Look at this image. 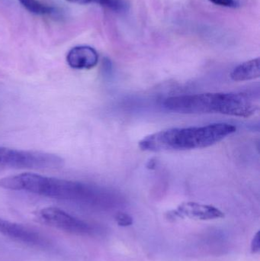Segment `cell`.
I'll list each match as a JSON object with an SVG mask.
<instances>
[{
    "label": "cell",
    "instance_id": "10",
    "mask_svg": "<svg viewBox=\"0 0 260 261\" xmlns=\"http://www.w3.org/2000/svg\"><path fill=\"white\" fill-rule=\"evenodd\" d=\"M70 3L80 5H98L112 12L122 13L128 9L126 0H65Z\"/></svg>",
    "mask_w": 260,
    "mask_h": 261
},
{
    "label": "cell",
    "instance_id": "3",
    "mask_svg": "<svg viewBox=\"0 0 260 261\" xmlns=\"http://www.w3.org/2000/svg\"><path fill=\"white\" fill-rule=\"evenodd\" d=\"M168 111L180 114H222L248 118L257 111L258 106L244 93H209L180 95L165 99Z\"/></svg>",
    "mask_w": 260,
    "mask_h": 261
},
{
    "label": "cell",
    "instance_id": "11",
    "mask_svg": "<svg viewBox=\"0 0 260 261\" xmlns=\"http://www.w3.org/2000/svg\"><path fill=\"white\" fill-rule=\"evenodd\" d=\"M21 6L32 14L38 15H58L57 9L41 3L39 0H18Z\"/></svg>",
    "mask_w": 260,
    "mask_h": 261
},
{
    "label": "cell",
    "instance_id": "7",
    "mask_svg": "<svg viewBox=\"0 0 260 261\" xmlns=\"http://www.w3.org/2000/svg\"><path fill=\"white\" fill-rule=\"evenodd\" d=\"M224 217V213L219 208L213 205L194 202H183L179 205L177 210L169 212L166 214V218L169 221H176L185 218L195 220L207 221L222 219Z\"/></svg>",
    "mask_w": 260,
    "mask_h": 261
},
{
    "label": "cell",
    "instance_id": "13",
    "mask_svg": "<svg viewBox=\"0 0 260 261\" xmlns=\"http://www.w3.org/2000/svg\"><path fill=\"white\" fill-rule=\"evenodd\" d=\"M210 3L216 6H222L227 8H237L238 6L236 0H209Z\"/></svg>",
    "mask_w": 260,
    "mask_h": 261
},
{
    "label": "cell",
    "instance_id": "9",
    "mask_svg": "<svg viewBox=\"0 0 260 261\" xmlns=\"http://www.w3.org/2000/svg\"><path fill=\"white\" fill-rule=\"evenodd\" d=\"M259 76V58H254L239 64L232 70L230 74L232 81L236 82L252 81L257 79Z\"/></svg>",
    "mask_w": 260,
    "mask_h": 261
},
{
    "label": "cell",
    "instance_id": "2",
    "mask_svg": "<svg viewBox=\"0 0 260 261\" xmlns=\"http://www.w3.org/2000/svg\"><path fill=\"white\" fill-rule=\"evenodd\" d=\"M236 130L235 125L224 122L203 126L169 128L145 137L139 142V147L143 151L151 152L206 148L218 144Z\"/></svg>",
    "mask_w": 260,
    "mask_h": 261
},
{
    "label": "cell",
    "instance_id": "6",
    "mask_svg": "<svg viewBox=\"0 0 260 261\" xmlns=\"http://www.w3.org/2000/svg\"><path fill=\"white\" fill-rule=\"evenodd\" d=\"M0 233L15 242L36 248H46L50 246L47 238L25 225L9 222L0 218Z\"/></svg>",
    "mask_w": 260,
    "mask_h": 261
},
{
    "label": "cell",
    "instance_id": "12",
    "mask_svg": "<svg viewBox=\"0 0 260 261\" xmlns=\"http://www.w3.org/2000/svg\"><path fill=\"white\" fill-rule=\"evenodd\" d=\"M115 221L118 225L122 227L131 226L133 224L132 217L125 213H117L115 216Z\"/></svg>",
    "mask_w": 260,
    "mask_h": 261
},
{
    "label": "cell",
    "instance_id": "14",
    "mask_svg": "<svg viewBox=\"0 0 260 261\" xmlns=\"http://www.w3.org/2000/svg\"><path fill=\"white\" fill-rule=\"evenodd\" d=\"M259 232H257L253 238L251 244V251L253 253H258L260 248Z\"/></svg>",
    "mask_w": 260,
    "mask_h": 261
},
{
    "label": "cell",
    "instance_id": "5",
    "mask_svg": "<svg viewBox=\"0 0 260 261\" xmlns=\"http://www.w3.org/2000/svg\"><path fill=\"white\" fill-rule=\"evenodd\" d=\"M38 217L45 225L70 234L92 236L96 232V228L90 224L56 207L42 208L38 212Z\"/></svg>",
    "mask_w": 260,
    "mask_h": 261
},
{
    "label": "cell",
    "instance_id": "8",
    "mask_svg": "<svg viewBox=\"0 0 260 261\" xmlns=\"http://www.w3.org/2000/svg\"><path fill=\"white\" fill-rule=\"evenodd\" d=\"M67 62L76 70H90L97 65L99 54L90 46H76L67 54Z\"/></svg>",
    "mask_w": 260,
    "mask_h": 261
},
{
    "label": "cell",
    "instance_id": "4",
    "mask_svg": "<svg viewBox=\"0 0 260 261\" xmlns=\"http://www.w3.org/2000/svg\"><path fill=\"white\" fill-rule=\"evenodd\" d=\"M64 165V160L54 153L0 147V167L48 170Z\"/></svg>",
    "mask_w": 260,
    "mask_h": 261
},
{
    "label": "cell",
    "instance_id": "1",
    "mask_svg": "<svg viewBox=\"0 0 260 261\" xmlns=\"http://www.w3.org/2000/svg\"><path fill=\"white\" fill-rule=\"evenodd\" d=\"M5 190L27 192L60 200L70 201L91 208H112L116 200L105 190L78 181L57 179L35 173H21L0 179Z\"/></svg>",
    "mask_w": 260,
    "mask_h": 261
}]
</instances>
